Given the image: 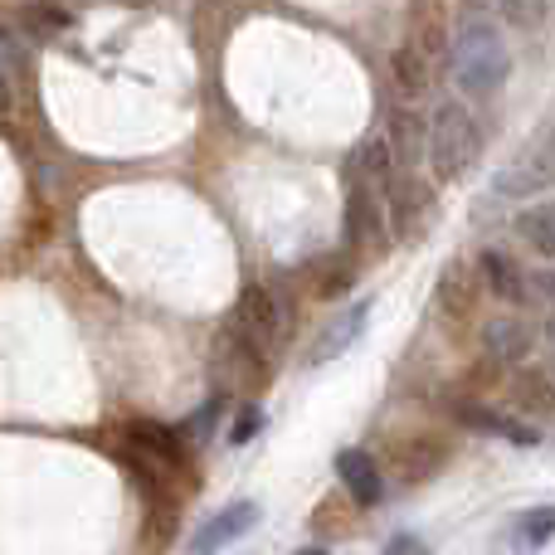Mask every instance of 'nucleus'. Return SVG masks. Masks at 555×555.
Masks as SVG:
<instances>
[{
  "label": "nucleus",
  "mask_w": 555,
  "mask_h": 555,
  "mask_svg": "<svg viewBox=\"0 0 555 555\" xmlns=\"http://www.w3.org/2000/svg\"><path fill=\"white\" fill-rule=\"evenodd\" d=\"M449 68H453L459 93H468V98L498 93L512 74V54H507L502 29L482 15H468L459 29V39H453V49H449Z\"/></svg>",
  "instance_id": "nucleus-1"
},
{
  "label": "nucleus",
  "mask_w": 555,
  "mask_h": 555,
  "mask_svg": "<svg viewBox=\"0 0 555 555\" xmlns=\"http://www.w3.org/2000/svg\"><path fill=\"white\" fill-rule=\"evenodd\" d=\"M482 156V127L463 103H439L429 117V166L443 185L463 181Z\"/></svg>",
  "instance_id": "nucleus-2"
},
{
  "label": "nucleus",
  "mask_w": 555,
  "mask_h": 555,
  "mask_svg": "<svg viewBox=\"0 0 555 555\" xmlns=\"http://www.w3.org/2000/svg\"><path fill=\"white\" fill-rule=\"evenodd\" d=\"M283 332H287V312L278 307V297L269 287H244L240 307H234V336H240L244 351H249L254 361H263V356L283 341Z\"/></svg>",
  "instance_id": "nucleus-3"
},
{
  "label": "nucleus",
  "mask_w": 555,
  "mask_h": 555,
  "mask_svg": "<svg viewBox=\"0 0 555 555\" xmlns=\"http://www.w3.org/2000/svg\"><path fill=\"white\" fill-rule=\"evenodd\" d=\"M385 224L400 244H420L434 224V191L414 171H400L385 185Z\"/></svg>",
  "instance_id": "nucleus-4"
},
{
  "label": "nucleus",
  "mask_w": 555,
  "mask_h": 555,
  "mask_svg": "<svg viewBox=\"0 0 555 555\" xmlns=\"http://www.w3.org/2000/svg\"><path fill=\"white\" fill-rule=\"evenodd\" d=\"M453 420L459 429H473L482 439H502L512 449H537L541 443V424L521 420V414H507V410H492V404H473V400H459L453 404Z\"/></svg>",
  "instance_id": "nucleus-5"
},
{
  "label": "nucleus",
  "mask_w": 555,
  "mask_h": 555,
  "mask_svg": "<svg viewBox=\"0 0 555 555\" xmlns=\"http://www.w3.org/2000/svg\"><path fill=\"white\" fill-rule=\"evenodd\" d=\"M365 322H371V297H356V302H346L341 312H336L332 322H326L322 332L312 336V346H307L302 365H307V371H317V365H326V361H336V356H346V351H351V346L365 336Z\"/></svg>",
  "instance_id": "nucleus-6"
},
{
  "label": "nucleus",
  "mask_w": 555,
  "mask_h": 555,
  "mask_svg": "<svg viewBox=\"0 0 555 555\" xmlns=\"http://www.w3.org/2000/svg\"><path fill=\"white\" fill-rule=\"evenodd\" d=\"M263 521V507L259 502H230V507H220L215 517H205L201 527H195V537L185 541V551L191 555H215V551H224V546H234V541H244L254 527Z\"/></svg>",
  "instance_id": "nucleus-7"
},
{
  "label": "nucleus",
  "mask_w": 555,
  "mask_h": 555,
  "mask_svg": "<svg viewBox=\"0 0 555 555\" xmlns=\"http://www.w3.org/2000/svg\"><path fill=\"white\" fill-rule=\"evenodd\" d=\"M346 244L351 249H385L390 230H385V210H380V191L351 181L346 191Z\"/></svg>",
  "instance_id": "nucleus-8"
},
{
  "label": "nucleus",
  "mask_w": 555,
  "mask_h": 555,
  "mask_svg": "<svg viewBox=\"0 0 555 555\" xmlns=\"http://www.w3.org/2000/svg\"><path fill=\"white\" fill-rule=\"evenodd\" d=\"M482 351L498 365H527L537 351V326L517 312L492 317V322H482Z\"/></svg>",
  "instance_id": "nucleus-9"
},
{
  "label": "nucleus",
  "mask_w": 555,
  "mask_h": 555,
  "mask_svg": "<svg viewBox=\"0 0 555 555\" xmlns=\"http://www.w3.org/2000/svg\"><path fill=\"white\" fill-rule=\"evenodd\" d=\"M332 468H336V482L346 488V498H351L356 507H380L385 502V473L365 449H336Z\"/></svg>",
  "instance_id": "nucleus-10"
},
{
  "label": "nucleus",
  "mask_w": 555,
  "mask_h": 555,
  "mask_svg": "<svg viewBox=\"0 0 555 555\" xmlns=\"http://www.w3.org/2000/svg\"><path fill=\"white\" fill-rule=\"evenodd\" d=\"M478 283L488 287L498 302H507V307H527L531 302V278H527V269H521L517 259H512L507 249H482L478 254Z\"/></svg>",
  "instance_id": "nucleus-11"
},
{
  "label": "nucleus",
  "mask_w": 555,
  "mask_h": 555,
  "mask_svg": "<svg viewBox=\"0 0 555 555\" xmlns=\"http://www.w3.org/2000/svg\"><path fill=\"white\" fill-rule=\"evenodd\" d=\"M512 404H517L521 420H555V375L546 365H521L517 375H512Z\"/></svg>",
  "instance_id": "nucleus-12"
},
{
  "label": "nucleus",
  "mask_w": 555,
  "mask_h": 555,
  "mask_svg": "<svg viewBox=\"0 0 555 555\" xmlns=\"http://www.w3.org/2000/svg\"><path fill=\"white\" fill-rule=\"evenodd\" d=\"M482 283H478V269H468V263H443L439 273V287H434V302H439L443 317H453V322H463V317H473V302H478Z\"/></svg>",
  "instance_id": "nucleus-13"
},
{
  "label": "nucleus",
  "mask_w": 555,
  "mask_h": 555,
  "mask_svg": "<svg viewBox=\"0 0 555 555\" xmlns=\"http://www.w3.org/2000/svg\"><path fill=\"white\" fill-rule=\"evenodd\" d=\"M385 142H390V152H395V166H400V171H414L420 156H429V122H424L420 113H410V107H395Z\"/></svg>",
  "instance_id": "nucleus-14"
},
{
  "label": "nucleus",
  "mask_w": 555,
  "mask_h": 555,
  "mask_svg": "<svg viewBox=\"0 0 555 555\" xmlns=\"http://www.w3.org/2000/svg\"><path fill=\"white\" fill-rule=\"evenodd\" d=\"M507 541L517 555H537L555 541V502H541V507H521L517 517L507 521Z\"/></svg>",
  "instance_id": "nucleus-15"
},
{
  "label": "nucleus",
  "mask_w": 555,
  "mask_h": 555,
  "mask_svg": "<svg viewBox=\"0 0 555 555\" xmlns=\"http://www.w3.org/2000/svg\"><path fill=\"white\" fill-rule=\"evenodd\" d=\"M512 230H517V240L527 244L537 259L555 263V201H531L527 210H517Z\"/></svg>",
  "instance_id": "nucleus-16"
},
{
  "label": "nucleus",
  "mask_w": 555,
  "mask_h": 555,
  "mask_svg": "<svg viewBox=\"0 0 555 555\" xmlns=\"http://www.w3.org/2000/svg\"><path fill=\"white\" fill-rule=\"evenodd\" d=\"M127 439H132V449H142L146 459L156 463H181V434L166 429V424H152V420H137L132 429H127Z\"/></svg>",
  "instance_id": "nucleus-17"
},
{
  "label": "nucleus",
  "mask_w": 555,
  "mask_h": 555,
  "mask_svg": "<svg viewBox=\"0 0 555 555\" xmlns=\"http://www.w3.org/2000/svg\"><path fill=\"white\" fill-rule=\"evenodd\" d=\"M390 74H395V83H400L404 98H420L424 88H429V64H424V54H414V49H395Z\"/></svg>",
  "instance_id": "nucleus-18"
},
{
  "label": "nucleus",
  "mask_w": 555,
  "mask_h": 555,
  "mask_svg": "<svg viewBox=\"0 0 555 555\" xmlns=\"http://www.w3.org/2000/svg\"><path fill=\"white\" fill-rule=\"evenodd\" d=\"M20 25H25L29 35H64V29L74 25V15L59 5H29L25 15H20Z\"/></svg>",
  "instance_id": "nucleus-19"
},
{
  "label": "nucleus",
  "mask_w": 555,
  "mask_h": 555,
  "mask_svg": "<svg viewBox=\"0 0 555 555\" xmlns=\"http://www.w3.org/2000/svg\"><path fill=\"white\" fill-rule=\"evenodd\" d=\"M263 424H269L263 404H244V410L234 414V424H230V443H234V449H244L249 439H259V434H263Z\"/></svg>",
  "instance_id": "nucleus-20"
},
{
  "label": "nucleus",
  "mask_w": 555,
  "mask_h": 555,
  "mask_svg": "<svg viewBox=\"0 0 555 555\" xmlns=\"http://www.w3.org/2000/svg\"><path fill=\"white\" fill-rule=\"evenodd\" d=\"M546 5L551 0H492V10H498L502 20H512V25H521V29L537 25V20L546 15Z\"/></svg>",
  "instance_id": "nucleus-21"
},
{
  "label": "nucleus",
  "mask_w": 555,
  "mask_h": 555,
  "mask_svg": "<svg viewBox=\"0 0 555 555\" xmlns=\"http://www.w3.org/2000/svg\"><path fill=\"white\" fill-rule=\"evenodd\" d=\"M380 555H434V546L424 537H414V531H395Z\"/></svg>",
  "instance_id": "nucleus-22"
},
{
  "label": "nucleus",
  "mask_w": 555,
  "mask_h": 555,
  "mask_svg": "<svg viewBox=\"0 0 555 555\" xmlns=\"http://www.w3.org/2000/svg\"><path fill=\"white\" fill-rule=\"evenodd\" d=\"M224 410V400H210V404H201V410L191 414V424H185V434H191V439H205V434H210V424H215V414Z\"/></svg>",
  "instance_id": "nucleus-23"
},
{
  "label": "nucleus",
  "mask_w": 555,
  "mask_h": 555,
  "mask_svg": "<svg viewBox=\"0 0 555 555\" xmlns=\"http://www.w3.org/2000/svg\"><path fill=\"white\" fill-rule=\"evenodd\" d=\"M527 278H531V297L555 302V269H541V273H527Z\"/></svg>",
  "instance_id": "nucleus-24"
},
{
  "label": "nucleus",
  "mask_w": 555,
  "mask_h": 555,
  "mask_svg": "<svg viewBox=\"0 0 555 555\" xmlns=\"http://www.w3.org/2000/svg\"><path fill=\"white\" fill-rule=\"evenodd\" d=\"M541 341H546V371L555 375V312L546 317V326H541Z\"/></svg>",
  "instance_id": "nucleus-25"
},
{
  "label": "nucleus",
  "mask_w": 555,
  "mask_h": 555,
  "mask_svg": "<svg viewBox=\"0 0 555 555\" xmlns=\"http://www.w3.org/2000/svg\"><path fill=\"white\" fill-rule=\"evenodd\" d=\"M0 54H5V49H0ZM10 103V83H5V74H0V107Z\"/></svg>",
  "instance_id": "nucleus-26"
},
{
  "label": "nucleus",
  "mask_w": 555,
  "mask_h": 555,
  "mask_svg": "<svg viewBox=\"0 0 555 555\" xmlns=\"http://www.w3.org/2000/svg\"><path fill=\"white\" fill-rule=\"evenodd\" d=\"M293 555H326V546H302V551H293Z\"/></svg>",
  "instance_id": "nucleus-27"
}]
</instances>
